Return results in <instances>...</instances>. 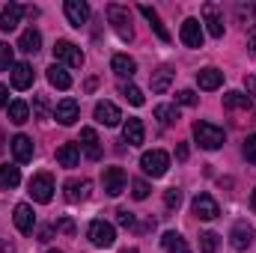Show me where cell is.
I'll list each match as a JSON object with an SVG mask.
<instances>
[{
	"label": "cell",
	"instance_id": "1",
	"mask_svg": "<svg viewBox=\"0 0 256 253\" xmlns=\"http://www.w3.org/2000/svg\"><path fill=\"white\" fill-rule=\"evenodd\" d=\"M140 167H143V173H146V176H152V179H161V176L167 173V167H170V155H167L164 149L143 152V158H140Z\"/></svg>",
	"mask_w": 256,
	"mask_h": 253
},
{
	"label": "cell",
	"instance_id": "2",
	"mask_svg": "<svg viewBox=\"0 0 256 253\" xmlns=\"http://www.w3.org/2000/svg\"><path fill=\"white\" fill-rule=\"evenodd\" d=\"M194 137L202 149H220L224 146V128L212 126V122H194Z\"/></svg>",
	"mask_w": 256,
	"mask_h": 253
},
{
	"label": "cell",
	"instance_id": "3",
	"mask_svg": "<svg viewBox=\"0 0 256 253\" xmlns=\"http://www.w3.org/2000/svg\"><path fill=\"white\" fill-rule=\"evenodd\" d=\"M108 18H110V24H114V30L120 33V39H134V30H131V15H128L126 6H120V3H110L108 6Z\"/></svg>",
	"mask_w": 256,
	"mask_h": 253
},
{
	"label": "cell",
	"instance_id": "4",
	"mask_svg": "<svg viewBox=\"0 0 256 253\" xmlns=\"http://www.w3.org/2000/svg\"><path fill=\"white\" fill-rule=\"evenodd\" d=\"M90 242H92L96 248H114V242H116L114 224H108V220H92V224H90Z\"/></svg>",
	"mask_w": 256,
	"mask_h": 253
},
{
	"label": "cell",
	"instance_id": "5",
	"mask_svg": "<svg viewBox=\"0 0 256 253\" xmlns=\"http://www.w3.org/2000/svg\"><path fill=\"white\" fill-rule=\"evenodd\" d=\"M54 57H57V63L68 66V68H80V66H84V54H80V48L72 45V42H66V39H60V42L54 45Z\"/></svg>",
	"mask_w": 256,
	"mask_h": 253
},
{
	"label": "cell",
	"instance_id": "6",
	"mask_svg": "<svg viewBox=\"0 0 256 253\" xmlns=\"http://www.w3.org/2000/svg\"><path fill=\"white\" fill-rule=\"evenodd\" d=\"M30 196L36 202H51V196H54V179H51V173H39V176L30 179Z\"/></svg>",
	"mask_w": 256,
	"mask_h": 253
},
{
	"label": "cell",
	"instance_id": "7",
	"mask_svg": "<svg viewBox=\"0 0 256 253\" xmlns=\"http://www.w3.org/2000/svg\"><path fill=\"white\" fill-rule=\"evenodd\" d=\"M194 214H196L200 220H214V218L220 214L218 200H214L212 194H196V196H194Z\"/></svg>",
	"mask_w": 256,
	"mask_h": 253
},
{
	"label": "cell",
	"instance_id": "8",
	"mask_svg": "<svg viewBox=\"0 0 256 253\" xmlns=\"http://www.w3.org/2000/svg\"><path fill=\"white\" fill-rule=\"evenodd\" d=\"M202 18H206V27L214 39H224V15H220V6L218 3H206L202 6Z\"/></svg>",
	"mask_w": 256,
	"mask_h": 253
},
{
	"label": "cell",
	"instance_id": "9",
	"mask_svg": "<svg viewBox=\"0 0 256 253\" xmlns=\"http://www.w3.org/2000/svg\"><path fill=\"white\" fill-rule=\"evenodd\" d=\"M63 12H66V18H68L72 27H84V24L90 21V6H86L84 0H66Z\"/></svg>",
	"mask_w": 256,
	"mask_h": 253
},
{
	"label": "cell",
	"instance_id": "10",
	"mask_svg": "<svg viewBox=\"0 0 256 253\" xmlns=\"http://www.w3.org/2000/svg\"><path fill=\"white\" fill-rule=\"evenodd\" d=\"M92 116H96V122H98V126H108V128L120 126V120H122V114H120V108H116L114 102H98Z\"/></svg>",
	"mask_w": 256,
	"mask_h": 253
},
{
	"label": "cell",
	"instance_id": "11",
	"mask_svg": "<svg viewBox=\"0 0 256 253\" xmlns=\"http://www.w3.org/2000/svg\"><path fill=\"white\" fill-rule=\"evenodd\" d=\"M78 116H80V108H78L74 98H63V102L54 108V120H57L60 126H74Z\"/></svg>",
	"mask_w": 256,
	"mask_h": 253
},
{
	"label": "cell",
	"instance_id": "12",
	"mask_svg": "<svg viewBox=\"0 0 256 253\" xmlns=\"http://www.w3.org/2000/svg\"><path fill=\"white\" fill-rule=\"evenodd\" d=\"M179 36H182V45L185 48H202V27H200L196 18H185Z\"/></svg>",
	"mask_w": 256,
	"mask_h": 253
},
{
	"label": "cell",
	"instance_id": "13",
	"mask_svg": "<svg viewBox=\"0 0 256 253\" xmlns=\"http://www.w3.org/2000/svg\"><path fill=\"white\" fill-rule=\"evenodd\" d=\"M12 220H15L18 232H24V236H30V232H33V226H36V214H33V208H30L27 202H18V206H15Z\"/></svg>",
	"mask_w": 256,
	"mask_h": 253
},
{
	"label": "cell",
	"instance_id": "14",
	"mask_svg": "<svg viewBox=\"0 0 256 253\" xmlns=\"http://www.w3.org/2000/svg\"><path fill=\"white\" fill-rule=\"evenodd\" d=\"M102 182H104V190L110 196H120L126 190V173H122V167H108L104 176H102Z\"/></svg>",
	"mask_w": 256,
	"mask_h": 253
},
{
	"label": "cell",
	"instance_id": "15",
	"mask_svg": "<svg viewBox=\"0 0 256 253\" xmlns=\"http://www.w3.org/2000/svg\"><path fill=\"white\" fill-rule=\"evenodd\" d=\"M9 146H12V155H15V161H18V164L33 161V140H30L27 134H15Z\"/></svg>",
	"mask_w": 256,
	"mask_h": 253
},
{
	"label": "cell",
	"instance_id": "16",
	"mask_svg": "<svg viewBox=\"0 0 256 253\" xmlns=\"http://www.w3.org/2000/svg\"><path fill=\"white\" fill-rule=\"evenodd\" d=\"M63 188H66V200H68V202H80V200L90 196L92 185H90V179H68Z\"/></svg>",
	"mask_w": 256,
	"mask_h": 253
},
{
	"label": "cell",
	"instance_id": "17",
	"mask_svg": "<svg viewBox=\"0 0 256 253\" xmlns=\"http://www.w3.org/2000/svg\"><path fill=\"white\" fill-rule=\"evenodd\" d=\"M9 78H12V86L15 90H30L33 86V68L27 63H12Z\"/></svg>",
	"mask_w": 256,
	"mask_h": 253
},
{
	"label": "cell",
	"instance_id": "18",
	"mask_svg": "<svg viewBox=\"0 0 256 253\" xmlns=\"http://www.w3.org/2000/svg\"><path fill=\"white\" fill-rule=\"evenodd\" d=\"M21 15H24V6H18V3L3 6V9H0V30H3V33L15 30V27H18V21H21Z\"/></svg>",
	"mask_w": 256,
	"mask_h": 253
},
{
	"label": "cell",
	"instance_id": "19",
	"mask_svg": "<svg viewBox=\"0 0 256 253\" xmlns=\"http://www.w3.org/2000/svg\"><path fill=\"white\" fill-rule=\"evenodd\" d=\"M173 78H176V72H173L170 66H161L158 72H152V78H149L152 92H167V90H170V84H173Z\"/></svg>",
	"mask_w": 256,
	"mask_h": 253
},
{
	"label": "cell",
	"instance_id": "20",
	"mask_svg": "<svg viewBox=\"0 0 256 253\" xmlns=\"http://www.w3.org/2000/svg\"><path fill=\"white\" fill-rule=\"evenodd\" d=\"M220 84H224V72H218V68H212V66L196 72V86H200V90H208V92H212V90H218Z\"/></svg>",
	"mask_w": 256,
	"mask_h": 253
},
{
	"label": "cell",
	"instance_id": "21",
	"mask_svg": "<svg viewBox=\"0 0 256 253\" xmlns=\"http://www.w3.org/2000/svg\"><path fill=\"white\" fill-rule=\"evenodd\" d=\"M80 146H84L86 158H92V161L102 158V146H98V134H96V128H80Z\"/></svg>",
	"mask_w": 256,
	"mask_h": 253
},
{
	"label": "cell",
	"instance_id": "22",
	"mask_svg": "<svg viewBox=\"0 0 256 253\" xmlns=\"http://www.w3.org/2000/svg\"><path fill=\"white\" fill-rule=\"evenodd\" d=\"M230 238H232V248H236V250H248V248H250V242H254V230H250L244 220H238V224L232 226Z\"/></svg>",
	"mask_w": 256,
	"mask_h": 253
},
{
	"label": "cell",
	"instance_id": "23",
	"mask_svg": "<svg viewBox=\"0 0 256 253\" xmlns=\"http://www.w3.org/2000/svg\"><path fill=\"white\" fill-rule=\"evenodd\" d=\"M122 137H126L128 146H140L143 137H146V128H143L140 120H126V126H122Z\"/></svg>",
	"mask_w": 256,
	"mask_h": 253
},
{
	"label": "cell",
	"instance_id": "24",
	"mask_svg": "<svg viewBox=\"0 0 256 253\" xmlns=\"http://www.w3.org/2000/svg\"><path fill=\"white\" fill-rule=\"evenodd\" d=\"M140 15H143V18L149 21V27H152V30L158 33V39H161V42H170V33H167V27L161 24V18H158V12H155L152 6H146V3H143V6H140Z\"/></svg>",
	"mask_w": 256,
	"mask_h": 253
},
{
	"label": "cell",
	"instance_id": "25",
	"mask_svg": "<svg viewBox=\"0 0 256 253\" xmlns=\"http://www.w3.org/2000/svg\"><path fill=\"white\" fill-rule=\"evenodd\" d=\"M18 48H21L24 54H36V51L42 48V33H39L36 27L24 30V33H21V39H18Z\"/></svg>",
	"mask_w": 256,
	"mask_h": 253
},
{
	"label": "cell",
	"instance_id": "26",
	"mask_svg": "<svg viewBox=\"0 0 256 253\" xmlns=\"http://www.w3.org/2000/svg\"><path fill=\"white\" fill-rule=\"evenodd\" d=\"M57 161H60V167H78L80 149H78L74 143H63V146L57 149Z\"/></svg>",
	"mask_w": 256,
	"mask_h": 253
},
{
	"label": "cell",
	"instance_id": "27",
	"mask_svg": "<svg viewBox=\"0 0 256 253\" xmlns=\"http://www.w3.org/2000/svg\"><path fill=\"white\" fill-rule=\"evenodd\" d=\"M224 108H230V110H250V96H244L238 90H230L224 96Z\"/></svg>",
	"mask_w": 256,
	"mask_h": 253
},
{
	"label": "cell",
	"instance_id": "28",
	"mask_svg": "<svg viewBox=\"0 0 256 253\" xmlns=\"http://www.w3.org/2000/svg\"><path fill=\"white\" fill-rule=\"evenodd\" d=\"M236 18H238V24L244 30H254L256 27V6L254 3H238L236 6Z\"/></svg>",
	"mask_w": 256,
	"mask_h": 253
},
{
	"label": "cell",
	"instance_id": "29",
	"mask_svg": "<svg viewBox=\"0 0 256 253\" xmlns=\"http://www.w3.org/2000/svg\"><path fill=\"white\" fill-rule=\"evenodd\" d=\"M161 244H164V250H167V253H191L188 242H185V238H182L179 232H164Z\"/></svg>",
	"mask_w": 256,
	"mask_h": 253
},
{
	"label": "cell",
	"instance_id": "30",
	"mask_svg": "<svg viewBox=\"0 0 256 253\" xmlns=\"http://www.w3.org/2000/svg\"><path fill=\"white\" fill-rule=\"evenodd\" d=\"M110 68H114V72H116L120 78H131V74L137 72V63H134V60H131L128 54H116V57L110 60Z\"/></svg>",
	"mask_w": 256,
	"mask_h": 253
},
{
	"label": "cell",
	"instance_id": "31",
	"mask_svg": "<svg viewBox=\"0 0 256 253\" xmlns=\"http://www.w3.org/2000/svg\"><path fill=\"white\" fill-rule=\"evenodd\" d=\"M48 84H51V86H57V90H68V86H72V78H68V72H66L63 66H51V68H48Z\"/></svg>",
	"mask_w": 256,
	"mask_h": 253
},
{
	"label": "cell",
	"instance_id": "32",
	"mask_svg": "<svg viewBox=\"0 0 256 253\" xmlns=\"http://www.w3.org/2000/svg\"><path fill=\"white\" fill-rule=\"evenodd\" d=\"M18 182H21V170H18V167L3 164V167H0V188L12 190V188H18Z\"/></svg>",
	"mask_w": 256,
	"mask_h": 253
},
{
	"label": "cell",
	"instance_id": "33",
	"mask_svg": "<svg viewBox=\"0 0 256 253\" xmlns=\"http://www.w3.org/2000/svg\"><path fill=\"white\" fill-rule=\"evenodd\" d=\"M9 120H12L15 126H24V122L30 120V108H27V102H12V104H9Z\"/></svg>",
	"mask_w": 256,
	"mask_h": 253
},
{
	"label": "cell",
	"instance_id": "34",
	"mask_svg": "<svg viewBox=\"0 0 256 253\" xmlns=\"http://www.w3.org/2000/svg\"><path fill=\"white\" fill-rule=\"evenodd\" d=\"M155 116L161 120V126H173V122L179 120V110H176L173 104H158V108H155Z\"/></svg>",
	"mask_w": 256,
	"mask_h": 253
},
{
	"label": "cell",
	"instance_id": "35",
	"mask_svg": "<svg viewBox=\"0 0 256 253\" xmlns=\"http://www.w3.org/2000/svg\"><path fill=\"white\" fill-rule=\"evenodd\" d=\"M120 92L126 96V98L131 102V104H134V108H140V104L146 102V98H143V92H140V90H137L134 84H122V86H120Z\"/></svg>",
	"mask_w": 256,
	"mask_h": 253
},
{
	"label": "cell",
	"instance_id": "36",
	"mask_svg": "<svg viewBox=\"0 0 256 253\" xmlns=\"http://www.w3.org/2000/svg\"><path fill=\"white\" fill-rule=\"evenodd\" d=\"M218 244H220L218 232H202V236H200V250L202 253H214L218 250Z\"/></svg>",
	"mask_w": 256,
	"mask_h": 253
},
{
	"label": "cell",
	"instance_id": "37",
	"mask_svg": "<svg viewBox=\"0 0 256 253\" xmlns=\"http://www.w3.org/2000/svg\"><path fill=\"white\" fill-rule=\"evenodd\" d=\"M164 206H167V208H179V206H182V190L179 188L164 190Z\"/></svg>",
	"mask_w": 256,
	"mask_h": 253
},
{
	"label": "cell",
	"instance_id": "38",
	"mask_svg": "<svg viewBox=\"0 0 256 253\" xmlns=\"http://www.w3.org/2000/svg\"><path fill=\"white\" fill-rule=\"evenodd\" d=\"M131 194H134V200H146V196H149V185H146L143 179H134V182H131Z\"/></svg>",
	"mask_w": 256,
	"mask_h": 253
},
{
	"label": "cell",
	"instance_id": "39",
	"mask_svg": "<svg viewBox=\"0 0 256 253\" xmlns=\"http://www.w3.org/2000/svg\"><path fill=\"white\" fill-rule=\"evenodd\" d=\"M9 66H12V48L6 42H0V72L9 68Z\"/></svg>",
	"mask_w": 256,
	"mask_h": 253
},
{
	"label": "cell",
	"instance_id": "40",
	"mask_svg": "<svg viewBox=\"0 0 256 253\" xmlns=\"http://www.w3.org/2000/svg\"><path fill=\"white\" fill-rule=\"evenodd\" d=\"M244 158H248L250 164H256V134H250V137L244 140Z\"/></svg>",
	"mask_w": 256,
	"mask_h": 253
},
{
	"label": "cell",
	"instance_id": "41",
	"mask_svg": "<svg viewBox=\"0 0 256 253\" xmlns=\"http://www.w3.org/2000/svg\"><path fill=\"white\" fill-rule=\"evenodd\" d=\"M116 224H120V226H128V230H131V226H134V214H131L128 208H120V212H116Z\"/></svg>",
	"mask_w": 256,
	"mask_h": 253
},
{
	"label": "cell",
	"instance_id": "42",
	"mask_svg": "<svg viewBox=\"0 0 256 253\" xmlns=\"http://www.w3.org/2000/svg\"><path fill=\"white\" fill-rule=\"evenodd\" d=\"M176 102H179V104H188V108H191V104H196V92H194V90H182V92L176 96Z\"/></svg>",
	"mask_w": 256,
	"mask_h": 253
},
{
	"label": "cell",
	"instance_id": "43",
	"mask_svg": "<svg viewBox=\"0 0 256 253\" xmlns=\"http://www.w3.org/2000/svg\"><path fill=\"white\" fill-rule=\"evenodd\" d=\"M57 230L66 232V236H74V224H72V218H63V220L57 224Z\"/></svg>",
	"mask_w": 256,
	"mask_h": 253
},
{
	"label": "cell",
	"instance_id": "44",
	"mask_svg": "<svg viewBox=\"0 0 256 253\" xmlns=\"http://www.w3.org/2000/svg\"><path fill=\"white\" fill-rule=\"evenodd\" d=\"M6 104H9V90H6V86L0 84V110H3Z\"/></svg>",
	"mask_w": 256,
	"mask_h": 253
},
{
	"label": "cell",
	"instance_id": "45",
	"mask_svg": "<svg viewBox=\"0 0 256 253\" xmlns=\"http://www.w3.org/2000/svg\"><path fill=\"white\" fill-rule=\"evenodd\" d=\"M244 86H248V92H250V96H256V78H254V74H248V78H244Z\"/></svg>",
	"mask_w": 256,
	"mask_h": 253
},
{
	"label": "cell",
	"instance_id": "46",
	"mask_svg": "<svg viewBox=\"0 0 256 253\" xmlns=\"http://www.w3.org/2000/svg\"><path fill=\"white\" fill-rule=\"evenodd\" d=\"M51 236H54V226H45V230L39 232V242H51Z\"/></svg>",
	"mask_w": 256,
	"mask_h": 253
},
{
	"label": "cell",
	"instance_id": "47",
	"mask_svg": "<svg viewBox=\"0 0 256 253\" xmlns=\"http://www.w3.org/2000/svg\"><path fill=\"white\" fill-rule=\"evenodd\" d=\"M176 158H179V161H185V158H188V146H185V143H179V149H176Z\"/></svg>",
	"mask_w": 256,
	"mask_h": 253
},
{
	"label": "cell",
	"instance_id": "48",
	"mask_svg": "<svg viewBox=\"0 0 256 253\" xmlns=\"http://www.w3.org/2000/svg\"><path fill=\"white\" fill-rule=\"evenodd\" d=\"M248 48H250V57H256V30L250 33V42H248Z\"/></svg>",
	"mask_w": 256,
	"mask_h": 253
},
{
	"label": "cell",
	"instance_id": "49",
	"mask_svg": "<svg viewBox=\"0 0 256 253\" xmlns=\"http://www.w3.org/2000/svg\"><path fill=\"white\" fill-rule=\"evenodd\" d=\"M250 206H254V208H256V190H254V194H250Z\"/></svg>",
	"mask_w": 256,
	"mask_h": 253
},
{
	"label": "cell",
	"instance_id": "50",
	"mask_svg": "<svg viewBox=\"0 0 256 253\" xmlns=\"http://www.w3.org/2000/svg\"><path fill=\"white\" fill-rule=\"evenodd\" d=\"M122 253H137V250H134V248H126V250H122Z\"/></svg>",
	"mask_w": 256,
	"mask_h": 253
},
{
	"label": "cell",
	"instance_id": "51",
	"mask_svg": "<svg viewBox=\"0 0 256 253\" xmlns=\"http://www.w3.org/2000/svg\"><path fill=\"white\" fill-rule=\"evenodd\" d=\"M48 253H63V250H48Z\"/></svg>",
	"mask_w": 256,
	"mask_h": 253
}]
</instances>
